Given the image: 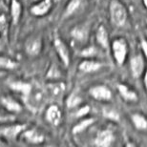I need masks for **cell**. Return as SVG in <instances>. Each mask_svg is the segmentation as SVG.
<instances>
[{
  "label": "cell",
  "mask_w": 147,
  "mask_h": 147,
  "mask_svg": "<svg viewBox=\"0 0 147 147\" xmlns=\"http://www.w3.org/2000/svg\"><path fill=\"white\" fill-rule=\"evenodd\" d=\"M53 5V0H38L36 2H34V4L31 6L30 13L32 16L36 17L45 16L52 11Z\"/></svg>",
  "instance_id": "obj_11"
},
{
  "label": "cell",
  "mask_w": 147,
  "mask_h": 147,
  "mask_svg": "<svg viewBox=\"0 0 147 147\" xmlns=\"http://www.w3.org/2000/svg\"><path fill=\"white\" fill-rule=\"evenodd\" d=\"M145 22H146V24H147V18L145 19Z\"/></svg>",
  "instance_id": "obj_37"
},
{
  "label": "cell",
  "mask_w": 147,
  "mask_h": 147,
  "mask_svg": "<svg viewBox=\"0 0 147 147\" xmlns=\"http://www.w3.org/2000/svg\"><path fill=\"white\" fill-rule=\"evenodd\" d=\"M8 30V19L4 13H0V36H4Z\"/></svg>",
  "instance_id": "obj_29"
},
{
  "label": "cell",
  "mask_w": 147,
  "mask_h": 147,
  "mask_svg": "<svg viewBox=\"0 0 147 147\" xmlns=\"http://www.w3.org/2000/svg\"><path fill=\"white\" fill-rule=\"evenodd\" d=\"M115 140H116L115 132L112 129L105 128L96 133L94 140V144L98 147H109L114 144Z\"/></svg>",
  "instance_id": "obj_7"
},
{
  "label": "cell",
  "mask_w": 147,
  "mask_h": 147,
  "mask_svg": "<svg viewBox=\"0 0 147 147\" xmlns=\"http://www.w3.org/2000/svg\"><path fill=\"white\" fill-rule=\"evenodd\" d=\"M96 121V119L94 117H83L80 119L76 124L74 126L72 129V132L74 135H78L84 132L86 129H88L91 125L94 124V122Z\"/></svg>",
  "instance_id": "obj_22"
},
{
  "label": "cell",
  "mask_w": 147,
  "mask_h": 147,
  "mask_svg": "<svg viewBox=\"0 0 147 147\" xmlns=\"http://www.w3.org/2000/svg\"><path fill=\"white\" fill-rule=\"evenodd\" d=\"M45 119L50 125L57 127L62 121V111L57 104H51L45 111Z\"/></svg>",
  "instance_id": "obj_12"
},
{
  "label": "cell",
  "mask_w": 147,
  "mask_h": 147,
  "mask_svg": "<svg viewBox=\"0 0 147 147\" xmlns=\"http://www.w3.org/2000/svg\"><path fill=\"white\" fill-rule=\"evenodd\" d=\"M47 88H48V92L51 94V96H55V98H58L59 96H61L65 90L64 84L57 80L52 81L51 83H49Z\"/></svg>",
  "instance_id": "obj_24"
},
{
  "label": "cell",
  "mask_w": 147,
  "mask_h": 147,
  "mask_svg": "<svg viewBox=\"0 0 147 147\" xmlns=\"http://www.w3.org/2000/svg\"><path fill=\"white\" fill-rule=\"evenodd\" d=\"M53 45H54L55 51L59 57L61 63L63 64L64 67L68 68L71 63V53H70V49L67 43L60 36H55L54 37V41H53Z\"/></svg>",
  "instance_id": "obj_5"
},
{
  "label": "cell",
  "mask_w": 147,
  "mask_h": 147,
  "mask_svg": "<svg viewBox=\"0 0 147 147\" xmlns=\"http://www.w3.org/2000/svg\"><path fill=\"white\" fill-rule=\"evenodd\" d=\"M96 41L98 46L100 49L107 51L110 49L111 42L109 38V33H108L107 28L104 25H99L96 32Z\"/></svg>",
  "instance_id": "obj_15"
},
{
  "label": "cell",
  "mask_w": 147,
  "mask_h": 147,
  "mask_svg": "<svg viewBox=\"0 0 147 147\" xmlns=\"http://www.w3.org/2000/svg\"><path fill=\"white\" fill-rule=\"evenodd\" d=\"M43 39L38 34H33L26 39L24 43L25 54L29 57H39L43 50Z\"/></svg>",
  "instance_id": "obj_4"
},
{
  "label": "cell",
  "mask_w": 147,
  "mask_h": 147,
  "mask_svg": "<svg viewBox=\"0 0 147 147\" xmlns=\"http://www.w3.org/2000/svg\"><path fill=\"white\" fill-rule=\"evenodd\" d=\"M110 49L116 64L119 67H122L125 64V61L128 57V42L123 37H117L111 42Z\"/></svg>",
  "instance_id": "obj_2"
},
{
  "label": "cell",
  "mask_w": 147,
  "mask_h": 147,
  "mask_svg": "<svg viewBox=\"0 0 147 147\" xmlns=\"http://www.w3.org/2000/svg\"><path fill=\"white\" fill-rule=\"evenodd\" d=\"M33 2H36V1H38V0H32Z\"/></svg>",
  "instance_id": "obj_36"
},
{
  "label": "cell",
  "mask_w": 147,
  "mask_h": 147,
  "mask_svg": "<svg viewBox=\"0 0 147 147\" xmlns=\"http://www.w3.org/2000/svg\"><path fill=\"white\" fill-rule=\"evenodd\" d=\"M19 139H22L24 142L30 143V144H42L45 142L46 138L40 130L33 127H27L23 131Z\"/></svg>",
  "instance_id": "obj_8"
},
{
  "label": "cell",
  "mask_w": 147,
  "mask_h": 147,
  "mask_svg": "<svg viewBox=\"0 0 147 147\" xmlns=\"http://www.w3.org/2000/svg\"><path fill=\"white\" fill-rule=\"evenodd\" d=\"M16 117H14L13 114H11L7 112V114H3L0 112V125H4L7 124V123L13 122L14 121Z\"/></svg>",
  "instance_id": "obj_31"
},
{
  "label": "cell",
  "mask_w": 147,
  "mask_h": 147,
  "mask_svg": "<svg viewBox=\"0 0 147 147\" xmlns=\"http://www.w3.org/2000/svg\"><path fill=\"white\" fill-rule=\"evenodd\" d=\"M46 76L48 79H51L53 81L57 80V79L60 78V76H61V71L55 64H52V65L50 66L49 70L47 71Z\"/></svg>",
  "instance_id": "obj_27"
},
{
  "label": "cell",
  "mask_w": 147,
  "mask_h": 147,
  "mask_svg": "<svg viewBox=\"0 0 147 147\" xmlns=\"http://www.w3.org/2000/svg\"><path fill=\"white\" fill-rule=\"evenodd\" d=\"M99 47L89 45L86 47H83L80 52H79V57L83 58H96V55L99 54Z\"/></svg>",
  "instance_id": "obj_25"
},
{
  "label": "cell",
  "mask_w": 147,
  "mask_h": 147,
  "mask_svg": "<svg viewBox=\"0 0 147 147\" xmlns=\"http://www.w3.org/2000/svg\"><path fill=\"white\" fill-rule=\"evenodd\" d=\"M110 21L115 27L122 28L127 22L128 11L120 0H111L109 3Z\"/></svg>",
  "instance_id": "obj_1"
},
{
  "label": "cell",
  "mask_w": 147,
  "mask_h": 147,
  "mask_svg": "<svg viewBox=\"0 0 147 147\" xmlns=\"http://www.w3.org/2000/svg\"><path fill=\"white\" fill-rule=\"evenodd\" d=\"M91 108L89 105H80L79 107L76 108V117H86L88 113H90Z\"/></svg>",
  "instance_id": "obj_30"
},
{
  "label": "cell",
  "mask_w": 147,
  "mask_h": 147,
  "mask_svg": "<svg viewBox=\"0 0 147 147\" xmlns=\"http://www.w3.org/2000/svg\"><path fill=\"white\" fill-rule=\"evenodd\" d=\"M140 48H142L143 57H144L145 60H147V40L144 38L140 40Z\"/></svg>",
  "instance_id": "obj_32"
},
{
  "label": "cell",
  "mask_w": 147,
  "mask_h": 147,
  "mask_svg": "<svg viewBox=\"0 0 147 147\" xmlns=\"http://www.w3.org/2000/svg\"><path fill=\"white\" fill-rule=\"evenodd\" d=\"M130 71L134 78L142 76L145 71V58L142 54H136L130 58Z\"/></svg>",
  "instance_id": "obj_9"
},
{
  "label": "cell",
  "mask_w": 147,
  "mask_h": 147,
  "mask_svg": "<svg viewBox=\"0 0 147 147\" xmlns=\"http://www.w3.org/2000/svg\"><path fill=\"white\" fill-rule=\"evenodd\" d=\"M85 0H69L65 9H64L63 17L70 18L71 16L78 13L82 8L84 7Z\"/></svg>",
  "instance_id": "obj_20"
},
{
  "label": "cell",
  "mask_w": 147,
  "mask_h": 147,
  "mask_svg": "<svg viewBox=\"0 0 147 147\" xmlns=\"http://www.w3.org/2000/svg\"><path fill=\"white\" fill-rule=\"evenodd\" d=\"M0 102L2 107L11 114L20 113L23 110L22 104L11 96H3L0 98Z\"/></svg>",
  "instance_id": "obj_14"
},
{
  "label": "cell",
  "mask_w": 147,
  "mask_h": 147,
  "mask_svg": "<svg viewBox=\"0 0 147 147\" xmlns=\"http://www.w3.org/2000/svg\"><path fill=\"white\" fill-rule=\"evenodd\" d=\"M18 66V63L13 58L0 55V69L1 70H14Z\"/></svg>",
  "instance_id": "obj_26"
},
{
  "label": "cell",
  "mask_w": 147,
  "mask_h": 147,
  "mask_svg": "<svg viewBox=\"0 0 147 147\" xmlns=\"http://www.w3.org/2000/svg\"><path fill=\"white\" fill-rule=\"evenodd\" d=\"M43 98H44V95H43L42 91L39 89H34V87H33V90H32V92L30 93V95L28 96V98L25 99V101L27 102L28 106L30 107L32 110L36 111V109L39 108L41 103H42Z\"/></svg>",
  "instance_id": "obj_18"
},
{
  "label": "cell",
  "mask_w": 147,
  "mask_h": 147,
  "mask_svg": "<svg viewBox=\"0 0 147 147\" xmlns=\"http://www.w3.org/2000/svg\"><path fill=\"white\" fill-rule=\"evenodd\" d=\"M102 66L103 63L96 58H84L78 64V70L85 74H93L99 71Z\"/></svg>",
  "instance_id": "obj_16"
},
{
  "label": "cell",
  "mask_w": 147,
  "mask_h": 147,
  "mask_svg": "<svg viewBox=\"0 0 147 147\" xmlns=\"http://www.w3.org/2000/svg\"><path fill=\"white\" fill-rule=\"evenodd\" d=\"M8 86L11 91L20 94L24 100L28 98V96L33 90V86L31 83L23 80H11L8 83Z\"/></svg>",
  "instance_id": "obj_13"
},
{
  "label": "cell",
  "mask_w": 147,
  "mask_h": 147,
  "mask_svg": "<svg viewBox=\"0 0 147 147\" xmlns=\"http://www.w3.org/2000/svg\"><path fill=\"white\" fill-rule=\"evenodd\" d=\"M83 98L78 92L74 91L66 98V106L68 109H76L82 104Z\"/></svg>",
  "instance_id": "obj_23"
},
{
  "label": "cell",
  "mask_w": 147,
  "mask_h": 147,
  "mask_svg": "<svg viewBox=\"0 0 147 147\" xmlns=\"http://www.w3.org/2000/svg\"><path fill=\"white\" fill-rule=\"evenodd\" d=\"M143 83H144V88H145V91H146V94H147V69H145L144 73H143Z\"/></svg>",
  "instance_id": "obj_34"
},
{
  "label": "cell",
  "mask_w": 147,
  "mask_h": 147,
  "mask_svg": "<svg viewBox=\"0 0 147 147\" xmlns=\"http://www.w3.org/2000/svg\"><path fill=\"white\" fill-rule=\"evenodd\" d=\"M23 11V6L19 0H11L10 1V16L11 24L17 25L21 19Z\"/></svg>",
  "instance_id": "obj_19"
},
{
  "label": "cell",
  "mask_w": 147,
  "mask_h": 147,
  "mask_svg": "<svg viewBox=\"0 0 147 147\" xmlns=\"http://www.w3.org/2000/svg\"><path fill=\"white\" fill-rule=\"evenodd\" d=\"M7 50V45H6V41L4 39V36H0V55L4 54Z\"/></svg>",
  "instance_id": "obj_33"
},
{
  "label": "cell",
  "mask_w": 147,
  "mask_h": 147,
  "mask_svg": "<svg viewBox=\"0 0 147 147\" xmlns=\"http://www.w3.org/2000/svg\"><path fill=\"white\" fill-rule=\"evenodd\" d=\"M88 94L93 99L100 102H108L113 98V93L107 85L96 84L90 87Z\"/></svg>",
  "instance_id": "obj_6"
},
{
  "label": "cell",
  "mask_w": 147,
  "mask_h": 147,
  "mask_svg": "<svg viewBox=\"0 0 147 147\" xmlns=\"http://www.w3.org/2000/svg\"><path fill=\"white\" fill-rule=\"evenodd\" d=\"M27 127L28 125L25 123H7L0 127V137L8 142H14L19 139Z\"/></svg>",
  "instance_id": "obj_3"
},
{
  "label": "cell",
  "mask_w": 147,
  "mask_h": 147,
  "mask_svg": "<svg viewBox=\"0 0 147 147\" xmlns=\"http://www.w3.org/2000/svg\"><path fill=\"white\" fill-rule=\"evenodd\" d=\"M117 89L122 99H124L126 102H137L139 99L138 93L127 84L119 83L117 85Z\"/></svg>",
  "instance_id": "obj_17"
},
{
  "label": "cell",
  "mask_w": 147,
  "mask_h": 147,
  "mask_svg": "<svg viewBox=\"0 0 147 147\" xmlns=\"http://www.w3.org/2000/svg\"><path fill=\"white\" fill-rule=\"evenodd\" d=\"M130 119L134 127L139 131L147 130V117L142 113H133L130 115Z\"/></svg>",
  "instance_id": "obj_21"
},
{
  "label": "cell",
  "mask_w": 147,
  "mask_h": 147,
  "mask_svg": "<svg viewBox=\"0 0 147 147\" xmlns=\"http://www.w3.org/2000/svg\"><path fill=\"white\" fill-rule=\"evenodd\" d=\"M142 3H143V6L147 9V0H142Z\"/></svg>",
  "instance_id": "obj_35"
},
{
  "label": "cell",
  "mask_w": 147,
  "mask_h": 147,
  "mask_svg": "<svg viewBox=\"0 0 147 147\" xmlns=\"http://www.w3.org/2000/svg\"><path fill=\"white\" fill-rule=\"evenodd\" d=\"M103 116L106 119L113 120V121H117L119 119V114L116 109L112 107H105L103 108Z\"/></svg>",
  "instance_id": "obj_28"
},
{
  "label": "cell",
  "mask_w": 147,
  "mask_h": 147,
  "mask_svg": "<svg viewBox=\"0 0 147 147\" xmlns=\"http://www.w3.org/2000/svg\"><path fill=\"white\" fill-rule=\"evenodd\" d=\"M90 36V28L87 24L76 25L71 30V37L73 41L79 45H85Z\"/></svg>",
  "instance_id": "obj_10"
}]
</instances>
